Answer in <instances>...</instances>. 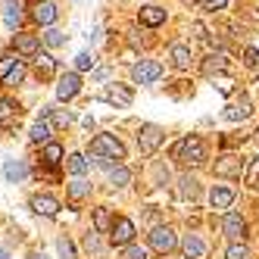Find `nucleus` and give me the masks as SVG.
Wrapping results in <instances>:
<instances>
[{
  "label": "nucleus",
  "mask_w": 259,
  "mask_h": 259,
  "mask_svg": "<svg viewBox=\"0 0 259 259\" xmlns=\"http://www.w3.org/2000/svg\"><path fill=\"white\" fill-rule=\"evenodd\" d=\"M175 159L181 162H188V165H200V162H206V144H203V138L197 135H188V138H181L175 144Z\"/></svg>",
  "instance_id": "nucleus-1"
},
{
  "label": "nucleus",
  "mask_w": 259,
  "mask_h": 259,
  "mask_svg": "<svg viewBox=\"0 0 259 259\" xmlns=\"http://www.w3.org/2000/svg\"><path fill=\"white\" fill-rule=\"evenodd\" d=\"M91 153L100 156V159H125V147L113 135H97L94 141H91Z\"/></svg>",
  "instance_id": "nucleus-2"
},
{
  "label": "nucleus",
  "mask_w": 259,
  "mask_h": 259,
  "mask_svg": "<svg viewBox=\"0 0 259 259\" xmlns=\"http://www.w3.org/2000/svg\"><path fill=\"white\" fill-rule=\"evenodd\" d=\"M159 144H162V128L159 125H141V132H138V147H141V153L144 156H153L159 150Z\"/></svg>",
  "instance_id": "nucleus-3"
},
{
  "label": "nucleus",
  "mask_w": 259,
  "mask_h": 259,
  "mask_svg": "<svg viewBox=\"0 0 259 259\" xmlns=\"http://www.w3.org/2000/svg\"><path fill=\"white\" fill-rule=\"evenodd\" d=\"M150 247H153L156 253H172V250L178 247V237H175V231H172L169 225H156V228L150 231Z\"/></svg>",
  "instance_id": "nucleus-4"
},
{
  "label": "nucleus",
  "mask_w": 259,
  "mask_h": 259,
  "mask_svg": "<svg viewBox=\"0 0 259 259\" xmlns=\"http://www.w3.org/2000/svg\"><path fill=\"white\" fill-rule=\"evenodd\" d=\"M159 75H162V63H156V60H141V63L132 69V78H135L138 84H153Z\"/></svg>",
  "instance_id": "nucleus-5"
},
{
  "label": "nucleus",
  "mask_w": 259,
  "mask_h": 259,
  "mask_svg": "<svg viewBox=\"0 0 259 259\" xmlns=\"http://www.w3.org/2000/svg\"><path fill=\"white\" fill-rule=\"evenodd\" d=\"M247 172V159L244 156H222L219 162H215V175H222V178H240Z\"/></svg>",
  "instance_id": "nucleus-6"
},
{
  "label": "nucleus",
  "mask_w": 259,
  "mask_h": 259,
  "mask_svg": "<svg viewBox=\"0 0 259 259\" xmlns=\"http://www.w3.org/2000/svg\"><path fill=\"white\" fill-rule=\"evenodd\" d=\"M109 237H113L116 247H132V240H135V222L132 219H116Z\"/></svg>",
  "instance_id": "nucleus-7"
},
{
  "label": "nucleus",
  "mask_w": 259,
  "mask_h": 259,
  "mask_svg": "<svg viewBox=\"0 0 259 259\" xmlns=\"http://www.w3.org/2000/svg\"><path fill=\"white\" fill-rule=\"evenodd\" d=\"M222 231H225V237H231V240H240V237L247 234V222H244V215L225 212V219H222Z\"/></svg>",
  "instance_id": "nucleus-8"
},
{
  "label": "nucleus",
  "mask_w": 259,
  "mask_h": 259,
  "mask_svg": "<svg viewBox=\"0 0 259 259\" xmlns=\"http://www.w3.org/2000/svg\"><path fill=\"white\" fill-rule=\"evenodd\" d=\"M28 206L38 212V215H47V219H50V215H57V212H60V200H57V197H50V194H34Z\"/></svg>",
  "instance_id": "nucleus-9"
},
{
  "label": "nucleus",
  "mask_w": 259,
  "mask_h": 259,
  "mask_svg": "<svg viewBox=\"0 0 259 259\" xmlns=\"http://www.w3.org/2000/svg\"><path fill=\"white\" fill-rule=\"evenodd\" d=\"M81 91V78H78V72H66V75L60 78V84H57V97L60 100H72Z\"/></svg>",
  "instance_id": "nucleus-10"
},
{
  "label": "nucleus",
  "mask_w": 259,
  "mask_h": 259,
  "mask_svg": "<svg viewBox=\"0 0 259 259\" xmlns=\"http://www.w3.org/2000/svg\"><path fill=\"white\" fill-rule=\"evenodd\" d=\"M103 100L106 103H116V106H128V103L135 100V94H132V88H125V84H109L103 91Z\"/></svg>",
  "instance_id": "nucleus-11"
},
{
  "label": "nucleus",
  "mask_w": 259,
  "mask_h": 259,
  "mask_svg": "<svg viewBox=\"0 0 259 259\" xmlns=\"http://www.w3.org/2000/svg\"><path fill=\"white\" fill-rule=\"evenodd\" d=\"M34 19L50 28L53 22H57V4H53V0H41V4H34Z\"/></svg>",
  "instance_id": "nucleus-12"
},
{
  "label": "nucleus",
  "mask_w": 259,
  "mask_h": 259,
  "mask_svg": "<svg viewBox=\"0 0 259 259\" xmlns=\"http://www.w3.org/2000/svg\"><path fill=\"white\" fill-rule=\"evenodd\" d=\"M138 22L147 25V28H156V25L165 22V10H162V7H144V10L138 13Z\"/></svg>",
  "instance_id": "nucleus-13"
},
{
  "label": "nucleus",
  "mask_w": 259,
  "mask_h": 259,
  "mask_svg": "<svg viewBox=\"0 0 259 259\" xmlns=\"http://www.w3.org/2000/svg\"><path fill=\"white\" fill-rule=\"evenodd\" d=\"M13 47H16V53H22V57H38V38H34V34H16Z\"/></svg>",
  "instance_id": "nucleus-14"
},
{
  "label": "nucleus",
  "mask_w": 259,
  "mask_h": 259,
  "mask_svg": "<svg viewBox=\"0 0 259 259\" xmlns=\"http://www.w3.org/2000/svg\"><path fill=\"white\" fill-rule=\"evenodd\" d=\"M209 203H212V209H228L234 203V191L225 188V184H219V188H212V194H209Z\"/></svg>",
  "instance_id": "nucleus-15"
},
{
  "label": "nucleus",
  "mask_w": 259,
  "mask_h": 259,
  "mask_svg": "<svg viewBox=\"0 0 259 259\" xmlns=\"http://www.w3.org/2000/svg\"><path fill=\"white\" fill-rule=\"evenodd\" d=\"M181 253L188 256V259H200L203 253H206V244H203L197 234H188V237L181 240Z\"/></svg>",
  "instance_id": "nucleus-16"
},
{
  "label": "nucleus",
  "mask_w": 259,
  "mask_h": 259,
  "mask_svg": "<svg viewBox=\"0 0 259 259\" xmlns=\"http://www.w3.org/2000/svg\"><path fill=\"white\" fill-rule=\"evenodd\" d=\"M169 60H172L175 69H191V47L188 44H172Z\"/></svg>",
  "instance_id": "nucleus-17"
},
{
  "label": "nucleus",
  "mask_w": 259,
  "mask_h": 259,
  "mask_svg": "<svg viewBox=\"0 0 259 259\" xmlns=\"http://www.w3.org/2000/svg\"><path fill=\"white\" fill-rule=\"evenodd\" d=\"M4 22H7V28H19V22H22V4L19 0H7L4 4Z\"/></svg>",
  "instance_id": "nucleus-18"
},
{
  "label": "nucleus",
  "mask_w": 259,
  "mask_h": 259,
  "mask_svg": "<svg viewBox=\"0 0 259 259\" xmlns=\"http://www.w3.org/2000/svg\"><path fill=\"white\" fill-rule=\"evenodd\" d=\"M41 116H44L53 128H66V125H72V113H66V109H50V106H44Z\"/></svg>",
  "instance_id": "nucleus-19"
},
{
  "label": "nucleus",
  "mask_w": 259,
  "mask_h": 259,
  "mask_svg": "<svg viewBox=\"0 0 259 259\" xmlns=\"http://www.w3.org/2000/svg\"><path fill=\"white\" fill-rule=\"evenodd\" d=\"M34 72H38V78H41V81H47L53 72H57V60H53L50 53H41V57L34 60Z\"/></svg>",
  "instance_id": "nucleus-20"
},
{
  "label": "nucleus",
  "mask_w": 259,
  "mask_h": 259,
  "mask_svg": "<svg viewBox=\"0 0 259 259\" xmlns=\"http://www.w3.org/2000/svg\"><path fill=\"white\" fill-rule=\"evenodd\" d=\"M197 194H200V181L191 178V175H181L178 178V197L181 200H194Z\"/></svg>",
  "instance_id": "nucleus-21"
},
{
  "label": "nucleus",
  "mask_w": 259,
  "mask_h": 259,
  "mask_svg": "<svg viewBox=\"0 0 259 259\" xmlns=\"http://www.w3.org/2000/svg\"><path fill=\"white\" fill-rule=\"evenodd\" d=\"M50 135H53V125H50L44 116L31 125V141H34V144H50Z\"/></svg>",
  "instance_id": "nucleus-22"
},
{
  "label": "nucleus",
  "mask_w": 259,
  "mask_h": 259,
  "mask_svg": "<svg viewBox=\"0 0 259 259\" xmlns=\"http://www.w3.org/2000/svg\"><path fill=\"white\" fill-rule=\"evenodd\" d=\"M4 175H7V181L16 184V181H22V178L28 175V165H25L22 159H10V162L4 165Z\"/></svg>",
  "instance_id": "nucleus-23"
},
{
  "label": "nucleus",
  "mask_w": 259,
  "mask_h": 259,
  "mask_svg": "<svg viewBox=\"0 0 259 259\" xmlns=\"http://www.w3.org/2000/svg\"><path fill=\"white\" fill-rule=\"evenodd\" d=\"M225 69H228V57H225V53H209L206 63H203V72H206V75H215V72H225Z\"/></svg>",
  "instance_id": "nucleus-24"
},
{
  "label": "nucleus",
  "mask_w": 259,
  "mask_h": 259,
  "mask_svg": "<svg viewBox=\"0 0 259 259\" xmlns=\"http://www.w3.org/2000/svg\"><path fill=\"white\" fill-rule=\"evenodd\" d=\"M94 231H113V215H109V209L106 206H100V209H94Z\"/></svg>",
  "instance_id": "nucleus-25"
},
{
  "label": "nucleus",
  "mask_w": 259,
  "mask_h": 259,
  "mask_svg": "<svg viewBox=\"0 0 259 259\" xmlns=\"http://www.w3.org/2000/svg\"><path fill=\"white\" fill-rule=\"evenodd\" d=\"M109 184H113V188H125V184H132V172H128L125 165H113V169H109Z\"/></svg>",
  "instance_id": "nucleus-26"
},
{
  "label": "nucleus",
  "mask_w": 259,
  "mask_h": 259,
  "mask_svg": "<svg viewBox=\"0 0 259 259\" xmlns=\"http://www.w3.org/2000/svg\"><path fill=\"white\" fill-rule=\"evenodd\" d=\"M250 116V100H240V106H228L225 109V119L228 122H244Z\"/></svg>",
  "instance_id": "nucleus-27"
},
{
  "label": "nucleus",
  "mask_w": 259,
  "mask_h": 259,
  "mask_svg": "<svg viewBox=\"0 0 259 259\" xmlns=\"http://www.w3.org/2000/svg\"><path fill=\"white\" fill-rule=\"evenodd\" d=\"M66 169H69L72 175H75V178H81V175L88 172V159H84L81 153H72V156L66 159Z\"/></svg>",
  "instance_id": "nucleus-28"
},
{
  "label": "nucleus",
  "mask_w": 259,
  "mask_h": 259,
  "mask_svg": "<svg viewBox=\"0 0 259 259\" xmlns=\"http://www.w3.org/2000/svg\"><path fill=\"white\" fill-rule=\"evenodd\" d=\"M88 194H91V184H88L84 178H75V181L69 184V197H72V200H84Z\"/></svg>",
  "instance_id": "nucleus-29"
},
{
  "label": "nucleus",
  "mask_w": 259,
  "mask_h": 259,
  "mask_svg": "<svg viewBox=\"0 0 259 259\" xmlns=\"http://www.w3.org/2000/svg\"><path fill=\"white\" fill-rule=\"evenodd\" d=\"M41 41H44L47 47H63V44H66V34H63L60 28H47V31L41 34Z\"/></svg>",
  "instance_id": "nucleus-30"
},
{
  "label": "nucleus",
  "mask_w": 259,
  "mask_h": 259,
  "mask_svg": "<svg viewBox=\"0 0 259 259\" xmlns=\"http://www.w3.org/2000/svg\"><path fill=\"white\" fill-rule=\"evenodd\" d=\"M60 159H63V147H60V144H47V147H44V162H47V165H57Z\"/></svg>",
  "instance_id": "nucleus-31"
},
{
  "label": "nucleus",
  "mask_w": 259,
  "mask_h": 259,
  "mask_svg": "<svg viewBox=\"0 0 259 259\" xmlns=\"http://www.w3.org/2000/svg\"><path fill=\"white\" fill-rule=\"evenodd\" d=\"M94 63H97V60H94V53H88V50H84V53H78V57H75V72L94 69Z\"/></svg>",
  "instance_id": "nucleus-32"
},
{
  "label": "nucleus",
  "mask_w": 259,
  "mask_h": 259,
  "mask_svg": "<svg viewBox=\"0 0 259 259\" xmlns=\"http://www.w3.org/2000/svg\"><path fill=\"white\" fill-rule=\"evenodd\" d=\"M16 63H19V60H16L13 53H4V57H0V78H7L10 72L16 69Z\"/></svg>",
  "instance_id": "nucleus-33"
},
{
  "label": "nucleus",
  "mask_w": 259,
  "mask_h": 259,
  "mask_svg": "<svg viewBox=\"0 0 259 259\" xmlns=\"http://www.w3.org/2000/svg\"><path fill=\"white\" fill-rule=\"evenodd\" d=\"M57 250H60L63 259H75V247H72L69 237H60V240H57Z\"/></svg>",
  "instance_id": "nucleus-34"
},
{
  "label": "nucleus",
  "mask_w": 259,
  "mask_h": 259,
  "mask_svg": "<svg viewBox=\"0 0 259 259\" xmlns=\"http://www.w3.org/2000/svg\"><path fill=\"white\" fill-rule=\"evenodd\" d=\"M22 78H25V66H22V63H16V69L10 72V75H7L4 81H7V84H19Z\"/></svg>",
  "instance_id": "nucleus-35"
},
{
  "label": "nucleus",
  "mask_w": 259,
  "mask_h": 259,
  "mask_svg": "<svg viewBox=\"0 0 259 259\" xmlns=\"http://www.w3.org/2000/svg\"><path fill=\"white\" fill-rule=\"evenodd\" d=\"M225 259H247V247L244 244H231L225 250Z\"/></svg>",
  "instance_id": "nucleus-36"
},
{
  "label": "nucleus",
  "mask_w": 259,
  "mask_h": 259,
  "mask_svg": "<svg viewBox=\"0 0 259 259\" xmlns=\"http://www.w3.org/2000/svg\"><path fill=\"white\" fill-rule=\"evenodd\" d=\"M122 259H147V250L132 244V247H125V250H122Z\"/></svg>",
  "instance_id": "nucleus-37"
},
{
  "label": "nucleus",
  "mask_w": 259,
  "mask_h": 259,
  "mask_svg": "<svg viewBox=\"0 0 259 259\" xmlns=\"http://www.w3.org/2000/svg\"><path fill=\"white\" fill-rule=\"evenodd\" d=\"M84 247H88V253H94V256H100V250H103L100 240H97V234H88L84 237Z\"/></svg>",
  "instance_id": "nucleus-38"
},
{
  "label": "nucleus",
  "mask_w": 259,
  "mask_h": 259,
  "mask_svg": "<svg viewBox=\"0 0 259 259\" xmlns=\"http://www.w3.org/2000/svg\"><path fill=\"white\" fill-rule=\"evenodd\" d=\"M244 63H247V66H256V63H259V50H256V47L247 50V60H244Z\"/></svg>",
  "instance_id": "nucleus-39"
},
{
  "label": "nucleus",
  "mask_w": 259,
  "mask_h": 259,
  "mask_svg": "<svg viewBox=\"0 0 259 259\" xmlns=\"http://www.w3.org/2000/svg\"><path fill=\"white\" fill-rule=\"evenodd\" d=\"M13 125H19V116H16V119H0V132H10Z\"/></svg>",
  "instance_id": "nucleus-40"
},
{
  "label": "nucleus",
  "mask_w": 259,
  "mask_h": 259,
  "mask_svg": "<svg viewBox=\"0 0 259 259\" xmlns=\"http://www.w3.org/2000/svg\"><path fill=\"white\" fill-rule=\"evenodd\" d=\"M225 4H228V0H206L209 10H225Z\"/></svg>",
  "instance_id": "nucleus-41"
},
{
  "label": "nucleus",
  "mask_w": 259,
  "mask_h": 259,
  "mask_svg": "<svg viewBox=\"0 0 259 259\" xmlns=\"http://www.w3.org/2000/svg\"><path fill=\"white\" fill-rule=\"evenodd\" d=\"M253 188H259V162H256V178H253Z\"/></svg>",
  "instance_id": "nucleus-42"
},
{
  "label": "nucleus",
  "mask_w": 259,
  "mask_h": 259,
  "mask_svg": "<svg viewBox=\"0 0 259 259\" xmlns=\"http://www.w3.org/2000/svg\"><path fill=\"white\" fill-rule=\"evenodd\" d=\"M0 259H10V253H7V250H4V247H0Z\"/></svg>",
  "instance_id": "nucleus-43"
},
{
  "label": "nucleus",
  "mask_w": 259,
  "mask_h": 259,
  "mask_svg": "<svg viewBox=\"0 0 259 259\" xmlns=\"http://www.w3.org/2000/svg\"><path fill=\"white\" fill-rule=\"evenodd\" d=\"M28 259H44V253H31V256H28Z\"/></svg>",
  "instance_id": "nucleus-44"
},
{
  "label": "nucleus",
  "mask_w": 259,
  "mask_h": 259,
  "mask_svg": "<svg viewBox=\"0 0 259 259\" xmlns=\"http://www.w3.org/2000/svg\"><path fill=\"white\" fill-rule=\"evenodd\" d=\"M194 4H206V0H194Z\"/></svg>",
  "instance_id": "nucleus-45"
},
{
  "label": "nucleus",
  "mask_w": 259,
  "mask_h": 259,
  "mask_svg": "<svg viewBox=\"0 0 259 259\" xmlns=\"http://www.w3.org/2000/svg\"><path fill=\"white\" fill-rule=\"evenodd\" d=\"M34 4H41V0H34Z\"/></svg>",
  "instance_id": "nucleus-46"
}]
</instances>
